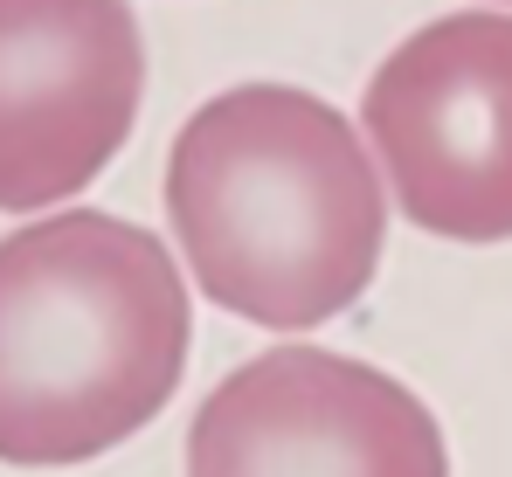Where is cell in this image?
Instances as JSON below:
<instances>
[{"instance_id":"cell-1","label":"cell","mask_w":512,"mask_h":477,"mask_svg":"<svg viewBox=\"0 0 512 477\" xmlns=\"http://www.w3.org/2000/svg\"><path fill=\"white\" fill-rule=\"evenodd\" d=\"M167 222L222 312L305 332L374 284L388 194L346 111L291 83H236L173 132Z\"/></svg>"},{"instance_id":"cell-3","label":"cell","mask_w":512,"mask_h":477,"mask_svg":"<svg viewBox=\"0 0 512 477\" xmlns=\"http://www.w3.org/2000/svg\"><path fill=\"white\" fill-rule=\"evenodd\" d=\"M360 132L416 229L512 242V14L464 7L388 49Z\"/></svg>"},{"instance_id":"cell-2","label":"cell","mask_w":512,"mask_h":477,"mask_svg":"<svg viewBox=\"0 0 512 477\" xmlns=\"http://www.w3.org/2000/svg\"><path fill=\"white\" fill-rule=\"evenodd\" d=\"M194 312L167 242L63 208L0 242V464H90L187 374Z\"/></svg>"},{"instance_id":"cell-4","label":"cell","mask_w":512,"mask_h":477,"mask_svg":"<svg viewBox=\"0 0 512 477\" xmlns=\"http://www.w3.org/2000/svg\"><path fill=\"white\" fill-rule=\"evenodd\" d=\"M187 477H450L416 388L326 346H270L194 408Z\"/></svg>"},{"instance_id":"cell-5","label":"cell","mask_w":512,"mask_h":477,"mask_svg":"<svg viewBox=\"0 0 512 477\" xmlns=\"http://www.w3.org/2000/svg\"><path fill=\"white\" fill-rule=\"evenodd\" d=\"M146 42L125 0H0V208H56L125 153Z\"/></svg>"}]
</instances>
